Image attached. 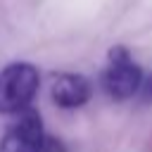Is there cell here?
Returning a JSON list of instances; mask_svg holds the SVG:
<instances>
[{"label": "cell", "mask_w": 152, "mask_h": 152, "mask_svg": "<svg viewBox=\"0 0 152 152\" xmlns=\"http://www.w3.org/2000/svg\"><path fill=\"white\" fill-rule=\"evenodd\" d=\"M142 69L140 64L131 57L128 48L124 45H114L107 55V66L100 76V86L102 90L116 100V102H124V100H131L133 95L140 93V86H142Z\"/></svg>", "instance_id": "obj_1"}, {"label": "cell", "mask_w": 152, "mask_h": 152, "mask_svg": "<svg viewBox=\"0 0 152 152\" xmlns=\"http://www.w3.org/2000/svg\"><path fill=\"white\" fill-rule=\"evenodd\" d=\"M40 86V74L28 62H12L0 71V114L26 109Z\"/></svg>", "instance_id": "obj_2"}, {"label": "cell", "mask_w": 152, "mask_h": 152, "mask_svg": "<svg viewBox=\"0 0 152 152\" xmlns=\"http://www.w3.org/2000/svg\"><path fill=\"white\" fill-rule=\"evenodd\" d=\"M45 140L43 119L36 109L26 107L14 114V121L0 138V152H40Z\"/></svg>", "instance_id": "obj_3"}, {"label": "cell", "mask_w": 152, "mask_h": 152, "mask_svg": "<svg viewBox=\"0 0 152 152\" xmlns=\"http://www.w3.org/2000/svg\"><path fill=\"white\" fill-rule=\"evenodd\" d=\"M50 97L62 109H78L93 97V83L81 74H55L50 83Z\"/></svg>", "instance_id": "obj_4"}, {"label": "cell", "mask_w": 152, "mask_h": 152, "mask_svg": "<svg viewBox=\"0 0 152 152\" xmlns=\"http://www.w3.org/2000/svg\"><path fill=\"white\" fill-rule=\"evenodd\" d=\"M40 152H66V147H64V142H62L59 138L45 135V140H43V147H40Z\"/></svg>", "instance_id": "obj_5"}, {"label": "cell", "mask_w": 152, "mask_h": 152, "mask_svg": "<svg viewBox=\"0 0 152 152\" xmlns=\"http://www.w3.org/2000/svg\"><path fill=\"white\" fill-rule=\"evenodd\" d=\"M140 95L145 102H152V74L142 78V86H140Z\"/></svg>", "instance_id": "obj_6"}]
</instances>
